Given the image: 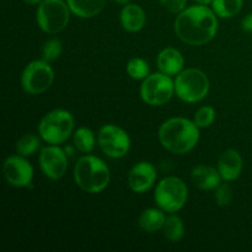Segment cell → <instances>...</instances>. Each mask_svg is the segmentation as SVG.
<instances>
[{
  "label": "cell",
  "instance_id": "16",
  "mask_svg": "<svg viewBox=\"0 0 252 252\" xmlns=\"http://www.w3.org/2000/svg\"><path fill=\"white\" fill-rule=\"evenodd\" d=\"M191 179L193 184L203 191H213L220 185L219 171L208 165H197L192 169Z\"/></svg>",
  "mask_w": 252,
  "mask_h": 252
},
{
  "label": "cell",
  "instance_id": "30",
  "mask_svg": "<svg viewBox=\"0 0 252 252\" xmlns=\"http://www.w3.org/2000/svg\"><path fill=\"white\" fill-rule=\"evenodd\" d=\"M27 5H39L42 2V0H24Z\"/></svg>",
  "mask_w": 252,
  "mask_h": 252
},
{
  "label": "cell",
  "instance_id": "6",
  "mask_svg": "<svg viewBox=\"0 0 252 252\" xmlns=\"http://www.w3.org/2000/svg\"><path fill=\"white\" fill-rule=\"evenodd\" d=\"M155 203L166 213L181 211L189 199V189L184 180L176 176L162 179L154 192Z\"/></svg>",
  "mask_w": 252,
  "mask_h": 252
},
{
  "label": "cell",
  "instance_id": "20",
  "mask_svg": "<svg viewBox=\"0 0 252 252\" xmlns=\"http://www.w3.org/2000/svg\"><path fill=\"white\" fill-rule=\"evenodd\" d=\"M161 230L167 240L171 243H179L185 236V224L179 216L171 213V216L166 217L165 219Z\"/></svg>",
  "mask_w": 252,
  "mask_h": 252
},
{
  "label": "cell",
  "instance_id": "7",
  "mask_svg": "<svg viewBox=\"0 0 252 252\" xmlns=\"http://www.w3.org/2000/svg\"><path fill=\"white\" fill-rule=\"evenodd\" d=\"M70 12L68 2L64 0H42L37 7V25L46 33H59L68 26Z\"/></svg>",
  "mask_w": 252,
  "mask_h": 252
},
{
  "label": "cell",
  "instance_id": "8",
  "mask_svg": "<svg viewBox=\"0 0 252 252\" xmlns=\"http://www.w3.org/2000/svg\"><path fill=\"white\" fill-rule=\"evenodd\" d=\"M175 94V83L164 73L149 74L140 85V96L150 106H162L169 102Z\"/></svg>",
  "mask_w": 252,
  "mask_h": 252
},
{
  "label": "cell",
  "instance_id": "5",
  "mask_svg": "<svg viewBox=\"0 0 252 252\" xmlns=\"http://www.w3.org/2000/svg\"><path fill=\"white\" fill-rule=\"evenodd\" d=\"M175 94L177 97L189 103L199 102L209 93L211 83L204 71L189 68L177 74L175 79Z\"/></svg>",
  "mask_w": 252,
  "mask_h": 252
},
{
  "label": "cell",
  "instance_id": "29",
  "mask_svg": "<svg viewBox=\"0 0 252 252\" xmlns=\"http://www.w3.org/2000/svg\"><path fill=\"white\" fill-rule=\"evenodd\" d=\"M241 29L245 32L252 33V14H249L248 16H245L241 21Z\"/></svg>",
  "mask_w": 252,
  "mask_h": 252
},
{
  "label": "cell",
  "instance_id": "25",
  "mask_svg": "<svg viewBox=\"0 0 252 252\" xmlns=\"http://www.w3.org/2000/svg\"><path fill=\"white\" fill-rule=\"evenodd\" d=\"M216 110L212 106H203L197 112L194 113L193 122L198 126L199 128H207L213 125L216 120Z\"/></svg>",
  "mask_w": 252,
  "mask_h": 252
},
{
  "label": "cell",
  "instance_id": "18",
  "mask_svg": "<svg viewBox=\"0 0 252 252\" xmlns=\"http://www.w3.org/2000/svg\"><path fill=\"white\" fill-rule=\"evenodd\" d=\"M69 9L81 19H91L100 14L106 6L107 0H65Z\"/></svg>",
  "mask_w": 252,
  "mask_h": 252
},
{
  "label": "cell",
  "instance_id": "15",
  "mask_svg": "<svg viewBox=\"0 0 252 252\" xmlns=\"http://www.w3.org/2000/svg\"><path fill=\"white\" fill-rule=\"evenodd\" d=\"M158 68L161 73L172 76L184 70L185 58L180 51L175 48H165L158 54Z\"/></svg>",
  "mask_w": 252,
  "mask_h": 252
},
{
  "label": "cell",
  "instance_id": "1",
  "mask_svg": "<svg viewBox=\"0 0 252 252\" xmlns=\"http://www.w3.org/2000/svg\"><path fill=\"white\" fill-rule=\"evenodd\" d=\"M175 33L182 42L191 46H202L216 37L218 19L213 9L197 4L186 7L175 20Z\"/></svg>",
  "mask_w": 252,
  "mask_h": 252
},
{
  "label": "cell",
  "instance_id": "2",
  "mask_svg": "<svg viewBox=\"0 0 252 252\" xmlns=\"http://www.w3.org/2000/svg\"><path fill=\"white\" fill-rule=\"evenodd\" d=\"M158 137L167 152L184 155L198 144L199 127L193 121L184 117H174L160 126Z\"/></svg>",
  "mask_w": 252,
  "mask_h": 252
},
{
  "label": "cell",
  "instance_id": "23",
  "mask_svg": "<svg viewBox=\"0 0 252 252\" xmlns=\"http://www.w3.org/2000/svg\"><path fill=\"white\" fill-rule=\"evenodd\" d=\"M39 147H41V140H39L38 135L33 134V133L24 134L16 142L17 154L22 155V157L25 158L31 157L34 153L38 152Z\"/></svg>",
  "mask_w": 252,
  "mask_h": 252
},
{
  "label": "cell",
  "instance_id": "24",
  "mask_svg": "<svg viewBox=\"0 0 252 252\" xmlns=\"http://www.w3.org/2000/svg\"><path fill=\"white\" fill-rule=\"evenodd\" d=\"M149 65L143 58H132L127 64V73L134 80H144L149 75Z\"/></svg>",
  "mask_w": 252,
  "mask_h": 252
},
{
  "label": "cell",
  "instance_id": "19",
  "mask_svg": "<svg viewBox=\"0 0 252 252\" xmlns=\"http://www.w3.org/2000/svg\"><path fill=\"white\" fill-rule=\"evenodd\" d=\"M164 211L157 208H148L142 212L138 218V225L143 231L148 234H154L161 230L165 223Z\"/></svg>",
  "mask_w": 252,
  "mask_h": 252
},
{
  "label": "cell",
  "instance_id": "26",
  "mask_svg": "<svg viewBox=\"0 0 252 252\" xmlns=\"http://www.w3.org/2000/svg\"><path fill=\"white\" fill-rule=\"evenodd\" d=\"M62 54V42L57 38L48 39L42 49V59L47 63L57 61Z\"/></svg>",
  "mask_w": 252,
  "mask_h": 252
},
{
  "label": "cell",
  "instance_id": "33",
  "mask_svg": "<svg viewBox=\"0 0 252 252\" xmlns=\"http://www.w3.org/2000/svg\"><path fill=\"white\" fill-rule=\"evenodd\" d=\"M113 1L117 2V4H120V5H126L129 2V0H113Z\"/></svg>",
  "mask_w": 252,
  "mask_h": 252
},
{
  "label": "cell",
  "instance_id": "27",
  "mask_svg": "<svg viewBox=\"0 0 252 252\" xmlns=\"http://www.w3.org/2000/svg\"><path fill=\"white\" fill-rule=\"evenodd\" d=\"M214 198L219 207H226L233 201V191L228 184H220L214 189Z\"/></svg>",
  "mask_w": 252,
  "mask_h": 252
},
{
  "label": "cell",
  "instance_id": "10",
  "mask_svg": "<svg viewBox=\"0 0 252 252\" xmlns=\"http://www.w3.org/2000/svg\"><path fill=\"white\" fill-rule=\"evenodd\" d=\"M98 145L105 155L112 159L126 157L130 149V138L125 129L115 125H105L97 135Z\"/></svg>",
  "mask_w": 252,
  "mask_h": 252
},
{
  "label": "cell",
  "instance_id": "11",
  "mask_svg": "<svg viewBox=\"0 0 252 252\" xmlns=\"http://www.w3.org/2000/svg\"><path fill=\"white\" fill-rule=\"evenodd\" d=\"M42 172L51 180H61L68 170V154L59 145L48 144L39 153Z\"/></svg>",
  "mask_w": 252,
  "mask_h": 252
},
{
  "label": "cell",
  "instance_id": "22",
  "mask_svg": "<svg viewBox=\"0 0 252 252\" xmlns=\"http://www.w3.org/2000/svg\"><path fill=\"white\" fill-rule=\"evenodd\" d=\"M244 0H213L212 9L221 19H231L241 11Z\"/></svg>",
  "mask_w": 252,
  "mask_h": 252
},
{
  "label": "cell",
  "instance_id": "28",
  "mask_svg": "<svg viewBox=\"0 0 252 252\" xmlns=\"http://www.w3.org/2000/svg\"><path fill=\"white\" fill-rule=\"evenodd\" d=\"M159 1L167 11L172 14H180L182 10L186 9L187 5V0H159Z\"/></svg>",
  "mask_w": 252,
  "mask_h": 252
},
{
  "label": "cell",
  "instance_id": "3",
  "mask_svg": "<svg viewBox=\"0 0 252 252\" xmlns=\"http://www.w3.org/2000/svg\"><path fill=\"white\" fill-rule=\"evenodd\" d=\"M74 180L83 191L88 193H100L110 184V169L100 158L85 155L75 164Z\"/></svg>",
  "mask_w": 252,
  "mask_h": 252
},
{
  "label": "cell",
  "instance_id": "4",
  "mask_svg": "<svg viewBox=\"0 0 252 252\" xmlns=\"http://www.w3.org/2000/svg\"><path fill=\"white\" fill-rule=\"evenodd\" d=\"M74 117L69 111L57 108L43 116L38 125V133L47 144L59 145L73 134Z\"/></svg>",
  "mask_w": 252,
  "mask_h": 252
},
{
  "label": "cell",
  "instance_id": "31",
  "mask_svg": "<svg viewBox=\"0 0 252 252\" xmlns=\"http://www.w3.org/2000/svg\"><path fill=\"white\" fill-rule=\"evenodd\" d=\"M197 4H201V5H209L213 2V0H194Z\"/></svg>",
  "mask_w": 252,
  "mask_h": 252
},
{
  "label": "cell",
  "instance_id": "14",
  "mask_svg": "<svg viewBox=\"0 0 252 252\" xmlns=\"http://www.w3.org/2000/svg\"><path fill=\"white\" fill-rule=\"evenodd\" d=\"M218 171L221 180L225 182L234 181L243 171V158L235 149H226L220 154L218 160Z\"/></svg>",
  "mask_w": 252,
  "mask_h": 252
},
{
  "label": "cell",
  "instance_id": "9",
  "mask_svg": "<svg viewBox=\"0 0 252 252\" xmlns=\"http://www.w3.org/2000/svg\"><path fill=\"white\" fill-rule=\"evenodd\" d=\"M54 81V71L49 63L33 61L26 65L22 71L21 85L29 95H41L46 93Z\"/></svg>",
  "mask_w": 252,
  "mask_h": 252
},
{
  "label": "cell",
  "instance_id": "17",
  "mask_svg": "<svg viewBox=\"0 0 252 252\" xmlns=\"http://www.w3.org/2000/svg\"><path fill=\"white\" fill-rule=\"evenodd\" d=\"M121 25L128 32H138L144 27L147 16L143 7L138 4H126L120 15Z\"/></svg>",
  "mask_w": 252,
  "mask_h": 252
},
{
  "label": "cell",
  "instance_id": "13",
  "mask_svg": "<svg viewBox=\"0 0 252 252\" xmlns=\"http://www.w3.org/2000/svg\"><path fill=\"white\" fill-rule=\"evenodd\" d=\"M157 181V169L152 162L140 161L130 169L128 185L135 193H144L154 186Z\"/></svg>",
  "mask_w": 252,
  "mask_h": 252
},
{
  "label": "cell",
  "instance_id": "21",
  "mask_svg": "<svg viewBox=\"0 0 252 252\" xmlns=\"http://www.w3.org/2000/svg\"><path fill=\"white\" fill-rule=\"evenodd\" d=\"M74 147L84 154H90L95 148L96 138L93 130L88 127H80L73 134Z\"/></svg>",
  "mask_w": 252,
  "mask_h": 252
},
{
  "label": "cell",
  "instance_id": "12",
  "mask_svg": "<svg viewBox=\"0 0 252 252\" xmlns=\"http://www.w3.org/2000/svg\"><path fill=\"white\" fill-rule=\"evenodd\" d=\"M2 174L9 185L14 187H29L33 179V167L22 155L6 158L2 165Z\"/></svg>",
  "mask_w": 252,
  "mask_h": 252
},
{
  "label": "cell",
  "instance_id": "32",
  "mask_svg": "<svg viewBox=\"0 0 252 252\" xmlns=\"http://www.w3.org/2000/svg\"><path fill=\"white\" fill-rule=\"evenodd\" d=\"M64 150H65V153L68 154V157H69V155H70V157H71V155H74V150H73V148H71V147H66Z\"/></svg>",
  "mask_w": 252,
  "mask_h": 252
}]
</instances>
